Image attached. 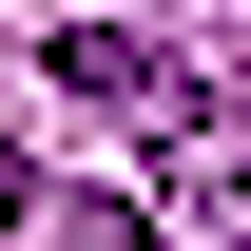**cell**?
Segmentation results:
<instances>
[{
    "instance_id": "cell-1",
    "label": "cell",
    "mask_w": 251,
    "mask_h": 251,
    "mask_svg": "<svg viewBox=\"0 0 251 251\" xmlns=\"http://www.w3.org/2000/svg\"><path fill=\"white\" fill-rule=\"evenodd\" d=\"M58 97H77V116H116V135H213L193 58H174V39H135V20H77V39H58Z\"/></svg>"
},
{
    "instance_id": "cell-2",
    "label": "cell",
    "mask_w": 251,
    "mask_h": 251,
    "mask_svg": "<svg viewBox=\"0 0 251 251\" xmlns=\"http://www.w3.org/2000/svg\"><path fill=\"white\" fill-rule=\"evenodd\" d=\"M0 232H39V174H20V135H0Z\"/></svg>"
},
{
    "instance_id": "cell-3",
    "label": "cell",
    "mask_w": 251,
    "mask_h": 251,
    "mask_svg": "<svg viewBox=\"0 0 251 251\" xmlns=\"http://www.w3.org/2000/svg\"><path fill=\"white\" fill-rule=\"evenodd\" d=\"M232 213H251V174H232Z\"/></svg>"
}]
</instances>
